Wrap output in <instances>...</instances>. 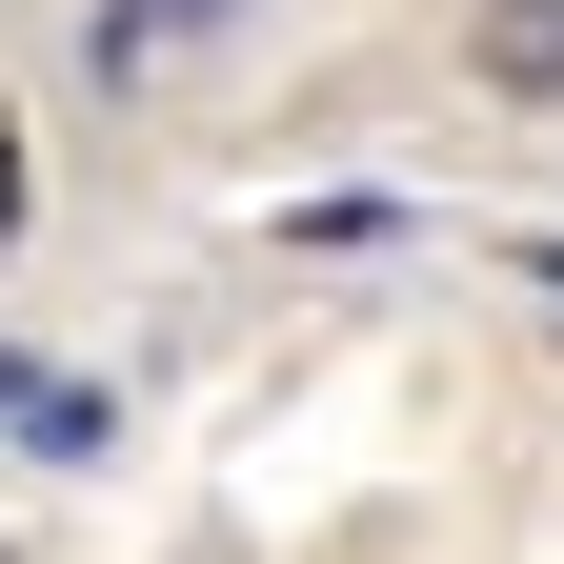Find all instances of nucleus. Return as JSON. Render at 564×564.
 Here are the masks:
<instances>
[{"label":"nucleus","mask_w":564,"mask_h":564,"mask_svg":"<svg viewBox=\"0 0 564 564\" xmlns=\"http://www.w3.org/2000/svg\"><path fill=\"white\" fill-rule=\"evenodd\" d=\"M444 82L505 101V121H564V0H464V21H444Z\"/></svg>","instance_id":"f257e3e1"},{"label":"nucleus","mask_w":564,"mask_h":564,"mask_svg":"<svg viewBox=\"0 0 564 564\" xmlns=\"http://www.w3.org/2000/svg\"><path fill=\"white\" fill-rule=\"evenodd\" d=\"M0 242H21V121H0Z\"/></svg>","instance_id":"f03ea898"}]
</instances>
